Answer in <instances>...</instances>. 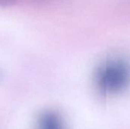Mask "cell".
Returning <instances> with one entry per match:
<instances>
[{
    "mask_svg": "<svg viewBox=\"0 0 130 129\" xmlns=\"http://www.w3.org/2000/svg\"><path fill=\"white\" fill-rule=\"evenodd\" d=\"M94 82L102 94L113 95L130 84V62L123 57L109 58L96 69Z\"/></svg>",
    "mask_w": 130,
    "mask_h": 129,
    "instance_id": "1",
    "label": "cell"
},
{
    "mask_svg": "<svg viewBox=\"0 0 130 129\" xmlns=\"http://www.w3.org/2000/svg\"><path fill=\"white\" fill-rule=\"evenodd\" d=\"M34 129H67L62 117L53 110H46L37 118Z\"/></svg>",
    "mask_w": 130,
    "mask_h": 129,
    "instance_id": "2",
    "label": "cell"
},
{
    "mask_svg": "<svg viewBox=\"0 0 130 129\" xmlns=\"http://www.w3.org/2000/svg\"><path fill=\"white\" fill-rule=\"evenodd\" d=\"M17 0H0L1 6H10L14 5Z\"/></svg>",
    "mask_w": 130,
    "mask_h": 129,
    "instance_id": "3",
    "label": "cell"
},
{
    "mask_svg": "<svg viewBox=\"0 0 130 129\" xmlns=\"http://www.w3.org/2000/svg\"><path fill=\"white\" fill-rule=\"evenodd\" d=\"M30 1H34V2H41V1H46V0H30Z\"/></svg>",
    "mask_w": 130,
    "mask_h": 129,
    "instance_id": "4",
    "label": "cell"
}]
</instances>
